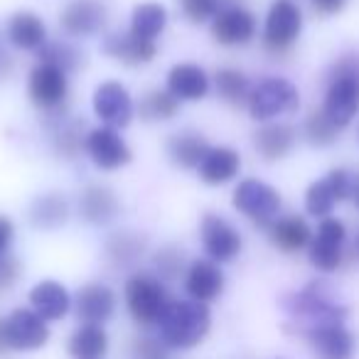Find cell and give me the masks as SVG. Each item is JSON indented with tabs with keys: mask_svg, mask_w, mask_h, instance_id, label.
Segmentation results:
<instances>
[{
	"mask_svg": "<svg viewBox=\"0 0 359 359\" xmlns=\"http://www.w3.org/2000/svg\"><path fill=\"white\" fill-rule=\"evenodd\" d=\"M165 344L153 337L133 339V359H165Z\"/></svg>",
	"mask_w": 359,
	"mask_h": 359,
	"instance_id": "42",
	"label": "cell"
},
{
	"mask_svg": "<svg viewBox=\"0 0 359 359\" xmlns=\"http://www.w3.org/2000/svg\"><path fill=\"white\" fill-rule=\"evenodd\" d=\"M104 52L111 60L121 62L126 67H140L155 60L158 47H155V42L140 40L130 32H116V35H109L104 40Z\"/></svg>",
	"mask_w": 359,
	"mask_h": 359,
	"instance_id": "20",
	"label": "cell"
},
{
	"mask_svg": "<svg viewBox=\"0 0 359 359\" xmlns=\"http://www.w3.org/2000/svg\"><path fill=\"white\" fill-rule=\"evenodd\" d=\"M234 207L244 217H249L254 224L266 226L269 229L276 222L280 212V195L276 187H271L269 182H261V180H241L234 190Z\"/></svg>",
	"mask_w": 359,
	"mask_h": 359,
	"instance_id": "5",
	"label": "cell"
},
{
	"mask_svg": "<svg viewBox=\"0 0 359 359\" xmlns=\"http://www.w3.org/2000/svg\"><path fill=\"white\" fill-rule=\"evenodd\" d=\"M200 236L207 256L215 264L234 261L241 251V234L219 215H205L200 226Z\"/></svg>",
	"mask_w": 359,
	"mask_h": 359,
	"instance_id": "14",
	"label": "cell"
},
{
	"mask_svg": "<svg viewBox=\"0 0 359 359\" xmlns=\"http://www.w3.org/2000/svg\"><path fill=\"white\" fill-rule=\"evenodd\" d=\"M168 91L177 101H202L210 94V76L200 65L182 62L168 74Z\"/></svg>",
	"mask_w": 359,
	"mask_h": 359,
	"instance_id": "19",
	"label": "cell"
},
{
	"mask_svg": "<svg viewBox=\"0 0 359 359\" xmlns=\"http://www.w3.org/2000/svg\"><path fill=\"white\" fill-rule=\"evenodd\" d=\"M121 205L114 190L106 185H89L79 197V215L84 217L89 224L106 226L118 217Z\"/></svg>",
	"mask_w": 359,
	"mask_h": 359,
	"instance_id": "21",
	"label": "cell"
},
{
	"mask_svg": "<svg viewBox=\"0 0 359 359\" xmlns=\"http://www.w3.org/2000/svg\"><path fill=\"white\" fill-rule=\"evenodd\" d=\"M303 30V13L293 0H273L266 15L264 47L273 55H283L295 45Z\"/></svg>",
	"mask_w": 359,
	"mask_h": 359,
	"instance_id": "6",
	"label": "cell"
},
{
	"mask_svg": "<svg viewBox=\"0 0 359 359\" xmlns=\"http://www.w3.org/2000/svg\"><path fill=\"white\" fill-rule=\"evenodd\" d=\"M13 352L11 342H8V330H6V318H0V354Z\"/></svg>",
	"mask_w": 359,
	"mask_h": 359,
	"instance_id": "45",
	"label": "cell"
},
{
	"mask_svg": "<svg viewBox=\"0 0 359 359\" xmlns=\"http://www.w3.org/2000/svg\"><path fill=\"white\" fill-rule=\"evenodd\" d=\"M310 6H313L320 15H337V13L347 6V0H310Z\"/></svg>",
	"mask_w": 359,
	"mask_h": 359,
	"instance_id": "44",
	"label": "cell"
},
{
	"mask_svg": "<svg viewBox=\"0 0 359 359\" xmlns=\"http://www.w3.org/2000/svg\"><path fill=\"white\" fill-rule=\"evenodd\" d=\"M69 219V202H67L65 195L60 192H47V195H40L32 200L30 205V224L35 229H60L62 224H67Z\"/></svg>",
	"mask_w": 359,
	"mask_h": 359,
	"instance_id": "26",
	"label": "cell"
},
{
	"mask_svg": "<svg viewBox=\"0 0 359 359\" xmlns=\"http://www.w3.org/2000/svg\"><path fill=\"white\" fill-rule=\"evenodd\" d=\"M27 96L30 101L45 114L62 109L69 96V76L67 72H62L60 67L40 62L35 69L30 72V79H27Z\"/></svg>",
	"mask_w": 359,
	"mask_h": 359,
	"instance_id": "7",
	"label": "cell"
},
{
	"mask_svg": "<svg viewBox=\"0 0 359 359\" xmlns=\"http://www.w3.org/2000/svg\"><path fill=\"white\" fill-rule=\"evenodd\" d=\"M109 22V8L101 0H72L60 13V25L69 37H94Z\"/></svg>",
	"mask_w": 359,
	"mask_h": 359,
	"instance_id": "13",
	"label": "cell"
},
{
	"mask_svg": "<svg viewBox=\"0 0 359 359\" xmlns=\"http://www.w3.org/2000/svg\"><path fill=\"white\" fill-rule=\"evenodd\" d=\"M37 52H40V62L60 67L67 74L79 69V65H81V55L72 45H67V42H45Z\"/></svg>",
	"mask_w": 359,
	"mask_h": 359,
	"instance_id": "35",
	"label": "cell"
},
{
	"mask_svg": "<svg viewBox=\"0 0 359 359\" xmlns=\"http://www.w3.org/2000/svg\"><path fill=\"white\" fill-rule=\"evenodd\" d=\"M337 133H339V128L325 116L323 109L313 111V114L308 116V121H305V135H308L310 143L320 145V148L332 145L334 140H337Z\"/></svg>",
	"mask_w": 359,
	"mask_h": 359,
	"instance_id": "36",
	"label": "cell"
},
{
	"mask_svg": "<svg viewBox=\"0 0 359 359\" xmlns=\"http://www.w3.org/2000/svg\"><path fill=\"white\" fill-rule=\"evenodd\" d=\"M239 170L241 155L234 148L219 145V148H210V153L205 155L197 172H200V180L207 182V185H226V182H231L239 175Z\"/></svg>",
	"mask_w": 359,
	"mask_h": 359,
	"instance_id": "23",
	"label": "cell"
},
{
	"mask_svg": "<svg viewBox=\"0 0 359 359\" xmlns=\"http://www.w3.org/2000/svg\"><path fill=\"white\" fill-rule=\"evenodd\" d=\"M327 182H330V187H332V192H334V197H337V202H342V200H347L349 195L354 192V177L347 172V170H332V172L327 175Z\"/></svg>",
	"mask_w": 359,
	"mask_h": 359,
	"instance_id": "41",
	"label": "cell"
},
{
	"mask_svg": "<svg viewBox=\"0 0 359 359\" xmlns=\"http://www.w3.org/2000/svg\"><path fill=\"white\" fill-rule=\"evenodd\" d=\"M249 114L256 121H271L280 114H293L300 106V94L288 79L271 76L264 79L249 96Z\"/></svg>",
	"mask_w": 359,
	"mask_h": 359,
	"instance_id": "4",
	"label": "cell"
},
{
	"mask_svg": "<svg viewBox=\"0 0 359 359\" xmlns=\"http://www.w3.org/2000/svg\"><path fill=\"white\" fill-rule=\"evenodd\" d=\"M74 308L84 325L104 327V323H109L116 313V293L104 283H86L76 293Z\"/></svg>",
	"mask_w": 359,
	"mask_h": 359,
	"instance_id": "16",
	"label": "cell"
},
{
	"mask_svg": "<svg viewBox=\"0 0 359 359\" xmlns=\"http://www.w3.org/2000/svg\"><path fill=\"white\" fill-rule=\"evenodd\" d=\"M30 305L45 323H55L62 320L72 308V295L57 280H40L35 288L30 290Z\"/></svg>",
	"mask_w": 359,
	"mask_h": 359,
	"instance_id": "22",
	"label": "cell"
},
{
	"mask_svg": "<svg viewBox=\"0 0 359 359\" xmlns=\"http://www.w3.org/2000/svg\"><path fill=\"white\" fill-rule=\"evenodd\" d=\"M153 266L160 280H175L185 271V254H182V249H177V246H163V249L153 256Z\"/></svg>",
	"mask_w": 359,
	"mask_h": 359,
	"instance_id": "37",
	"label": "cell"
},
{
	"mask_svg": "<svg viewBox=\"0 0 359 359\" xmlns=\"http://www.w3.org/2000/svg\"><path fill=\"white\" fill-rule=\"evenodd\" d=\"M74 359H104L109 352V334L101 325H81L67 344Z\"/></svg>",
	"mask_w": 359,
	"mask_h": 359,
	"instance_id": "29",
	"label": "cell"
},
{
	"mask_svg": "<svg viewBox=\"0 0 359 359\" xmlns=\"http://www.w3.org/2000/svg\"><path fill=\"white\" fill-rule=\"evenodd\" d=\"M13 239H15V226L6 215H0V256L11 251Z\"/></svg>",
	"mask_w": 359,
	"mask_h": 359,
	"instance_id": "43",
	"label": "cell"
},
{
	"mask_svg": "<svg viewBox=\"0 0 359 359\" xmlns=\"http://www.w3.org/2000/svg\"><path fill=\"white\" fill-rule=\"evenodd\" d=\"M20 271H22L20 261H18L15 256H11V254L0 256V293H3V290H11L13 285L18 283Z\"/></svg>",
	"mask_w": 359,
	"mask_h": 359,
	"instance_id": "40",
	"label": "cell"
},
{
	"mask_svg": "<svg viewBox=\"0 0 359 359\" xmlns=\"http://www.w3.org/2000/svg\"><path fill=\"white\" fill-rule=\"evenodd\" d=\"M207 153H210V143H207L205 135L195 133V130H185V133H177L168 140L170 160L182 170L200 168Z\"/></svg>",
	"mask_w": 359,
	"mask_h": 359,
	"instance_id": "27",
	"label": "cell"
},
{
	"mask_svg": "<svg viewBox=\"0 0 359 359\" xmlns=\"http://www.w3.org/2000/svg\"><path fill=\"white\" fill-rule=\"evenodd\" d=\"M323 111L337 128H344L359 114V55H342L332 65Z\"/></svg>",
	"mask_w": 359,
	"mask_h": 359,
	"instance_id": "2",
	"label": "cell"
},
{
	"mask_svg": "<svg viewBox=\"0 0 359 359\" xmlns=\"http://www.w3.org/2000/svg\"><path fill=\"white\" fill-rule=\"evenodd\" d=\"M185 290L190 293L192 300L205 305L219 298L222 290H224V273H222L219 264L210 259L192 261L185 276Z\"/></svg>",
	"mask_w": 359,
	"mask_h": 359,
	"instance_id": "17",
	"label": "cell"
},
{
	"mask_svg": "<svg viewBox=\"0 0 359 359\" xmlns=\"http://www.w3.org/2000/svg\"><path fill=\"white\" fill-rule=\"evenodd\" d=\"M55 148H57V153L65 155V158H74V155L79 153V148H81V126L76 123V121L65 123L60 130H57Z\"/></svg>",
	"mask_w": 359,
	"mask_h": 359,
	"instance_id": "39",
	"label": "cell"
},
{
	"mask_svg": "<svg viewBox=\"0 0 359 359\" xmlns=\"http://www.w3.org/2000/svg\"><path fill=\"white\" fill-rule=\"evenodd\" d=\"M215 84H217V94L231 106H246L249 104V96H251V86L249 79L241 74L239 69H219L215 76Z\"/></svg>",
	"mask_w": 359,
	"mask_h": 359,
	"instance_id": "32",
	"label": "cell"
},
{
	"mask_svg": "<svg viewBox=\"0 0 359 359\" xmlns=\"http://www.w3.org/2000/svg\"><path fill=\"white\" fill-rule=\"evenodd\" d=\"M165 25H168V8L160 3H138L130 15V35L140 37V40L155 42V37L163 35Z\"/></svg>",
	"mask_w": 359,
	"mask_h": 359,
	"instance_id": "30",
	"label": "cell"
},
{
	"mask_svg": "<svg viewBox=\"0 0 359 359\" xmlns=\"http://www.w3.org/2000/svg\"><path fill=\"white\" fill-rule=\"evenodd\" d=\"M180 109V101L170 91H150L140 101V116L145 121H170Z\"/></svg>",
	"mask_w": 359,
	"mask_h": 359,
	"instance_id": "33",
	"label": "cell"
},
{
	"mask_svg": "<svg viewBox=\"0 0 359 359\" xmlns=\"http://www.w3.org/2000/svg\"><path fill=\"white\" fill-rule=\"evenodd\" d=\"M168 290L158 276L135 273L126 283V305H128L130 318L143 327L158 325L160 315L168 308Z\"/></svg>",
	"mask_w": 359,
	"mask_h": 359,
	"instance_id": "3",
	"label": "cell"
},
{
	"mask_svg": "<svg viewBox=\"0 0 359 359\" xmlns=\"http://www.w3.org/2000/svg\"><path fill=\"white\" fill-rule=\"evenodd\" d=\"M295 140H298V135L288 123H266L264 128H259L254 133L256 150L269 163L283 160L295 148Z\"/></svg>",
	"mask_w": 359,
	"mask_h": 359,
	"instance_id": "24",
	"label": "cell"
},
{
	"mask_svg": "<svg viewBox=\"0 0 359 359\" xmlns=\"http://www.w3.org/2000/svg\"><path fill=\"white\" fill-rule=\"evenodd\" d=\"M180 8L185 18L195 25H202L207 20H215L222 11V0H180Z\"/></svg>",
	"mask_w": 359,
	"mask_h": 359,
	"instance_id": "38",
	"label": "cell"
},
{
	"mask_svg": "<svg viewBox=\"0 0 359 359\" xmlns=\"http://www.w3.org/2000/svg\"><path fill=\"white\" fill-rule=\"evenodd\" d=\"M347 239V226L337 217H325L310 241V264L323 273H332L342 266V246Z\"/></svg>",
	"mask_w": 359,
	"mask_h": 359,
	"instance_id": "8",
	"label": "cell"
},
{
	"mask_svg": "<svg viewBox=\"0 0 359 359\" xmlns=\"http://www.w3.org/2000/svg\"><path fill=\"white\" fill-rule=\"evenodd\" d=\"M148 249V239L140 236L138 231H116L106 241V256L114 266H133Z\"/></svg>",
	"mask_w": 359,
	"mask_h": 359,
	"instance_id": "31",
	"label": "cell"
},
{
	"mask_svg": "<svg viewBox=\"0 0 359 359\" xmlns=\"http://www.w3.org/2000/svg\"><path fill=\"white\" fill-rule=\"evenodd\" d=\"M334 205H337V197H334L327 177L313 182V185L308 187V192H305V210H308V215L325 219L327 215H332Z\"/></svg>",
	"mask_w": 359,
	"mask_h": 359,
	"instance_id": "34",
	"label": "cell"
},
{
	"mask_svg": "<svg viewBox=\"0 0 359 359\" xmlns=\"http://www.w3.org/2000/svg\"><path fill=\"white\" fill-rule=\"evenodd\" d=\"M212 37L224 47L249 45L256 37V18L241 6H224L212 20Z\"/></svg>",
	"mask_w": 359,
	"mask_h": 359,
	"instance_id": "15",
	"label": "cell"
},
{
	"mask_svg": "<svg viewBox=\"0 0 359 359\" xmlns=\"http://www.w3.org/2000/svg\"><path fill=\"white\" fill-rule=\"evenodd\" d=\"M84 150L99 170H118L133 160L123 135L111 126H99L84 135Z\"/></svg>",
	"mask_w": 359,
	"mask_h": 359,
	"instance_id": "10",
	"label": "cell"
},
{
	"mask_svg": "<svg viewBox=\"0 0 359 359\" xmlns=\"http://www.w3.org/2000/svg\"><path fill=\"white\" fill-rule=\"evenodd\" d=\"M357 249H359V241H357Z\"/></svg>",
	"mask_w": 359,
	"mask_h": 359,
	"instance_id": "47",
	"label": "cell"
},
{
	"mask_svg": "<svg viewBox=\"0 0 359 359\" xmlns=\"http://www.w3.org/2000/svg\"><path fill=\"white\" fill-rule=\"evenodd\" d=\"M8 342L13 352H35L50 339V327L32 308H18L6 318Z\"/></svg>",
	"mask_w": 359,
	"mask_h": 359,
	"instance_id": "12",
	"label": "cell"
},
{
	"mask_svg": "<svg viewBox=\"0 0 359 359\" xmlns=\"http://www.w3.org/2000/svg\"><path fill=\"white\" fill-rule=\"evenodd\" d=\"M269 236L280 251H300L305 246H310L313 241V229L308 226V222L303 217H283V219H276L269 226Z\"/></svg>",
	"mask_w": 359,
	"mask_h": 359,
	"instance_id": "28",
	"label": "cell"
},
{
	"mask_svg": "<svg viewBox=\"0 0 359 359\" xmlns=\"http://www.w3.org/2000/svg\"><path fill=\"white\" fill-rule=\"evenodd\" d=\"M354 192H357V207H359V182L354 180Z\"/></svg>",
	"mask_w": 359,
	"mask_h": 359,
	"instance_id": "46",
	"label": "cell"
},
{
	"mask_svg": "<svg viewBox=\"0 0 359 359\" xmlns=\"http://www.w3.org/2000/svg\"><path fill=\"white\" fill-rule=\"evenodd\" d=\"M308 339L313 352L320 359H352L354 354V337L342 323L320 325L308 330Z\"/></svg>",
	"mask_w": 359,
	"mask_h": 359,
	"instance_id": "18",
	"label": "cell"
},
{
	"mask_svg": "<svg viewBox=\"0 0 359 359\" xmlns=\"http://www.w3.org/2000/svg\"><path fill=\"white\" fill-rule=\"evenodd\" d=\"M94 114L99 116V121L111 128H126L133 121L135 106L130 99V91L126 89L121 81H104L96 86L94 91Z\"/></svg>",
	"mask_w": 359,
	"mask_h": 359,
	"instance_id": "11",
	"label": "cell"
},
{
	"mask_svg": "<svg viewBox=\"0 0 359 359\" xmlns=\"http://www.w3.org/2000/svg\"><path fill=\"white\" fill-rule=\"evenodd\" d=\"M8 40L18 50H25V52L40 50L47 42V27L40 15H35L30 11H20L8 22Z\"/></svg>",
	"mask_w": 359,
	"mask_h": 359,
	"instance_id": "25",
	"label": "cell"
},
{
	"mask_svg": "<svg viewBox=\"0 0 359 359\" xmlns=\"http://www.w3.org/2000/svg\"><path fill=\"white\" fill-rule=\"evenodd\" d=\"M212 315L205 303L197 300H170L160 315V342L170 349H192L207 337Z\"/></svg>",
	"mask_w": 359,
	"mask_h": 359,
	"instance_id": "1",
	"label": "cell"
},
{
	"mask_svg": "<svg viewBox=\"0 0 359 359\" xmlns=\"http://www.w3.org/2000/svg\"><path fill=\"white\" fill-rule=\"evenodd\" d=\"M285 308L290 310V315L295 318L308 320L310 327H320V325H332V323H342L344 315H347V308L337 305L327 293H323L320 285H310V288L300 290L290 298V303H285ZM305 330V332H308Z\"/></svg>",
	"mask_w": 359,
	"mask_h": 359,
	"instance_id": "9",
	"label": "cell"
}]
</instances>
